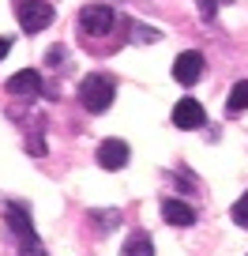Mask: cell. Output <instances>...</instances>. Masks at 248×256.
Here are the masks:
<instances>
[{
  "label": "cell",
  "instance_id": "8992f818",
  "mask_svg": "<svg viewBox=\"0 0 248 256\" xmlns=\"http://www.w3.org/2000/svg\"><path fill=\"white\" fill-rule=\"evenodd\" d=\"M173 124L184 128V132H192V128H203L207 124V110H203L196 98H181L173 106Z\"/></svg>",
  "mask_w": 248,
  "mask_h": 256
},
{
  "label": "cell",
  "instance_id": "4fadbf2b",
  "mask_svg": "<svg viewBox=\"0 0 248 256\" xmlns=\"http://www.w3.org/2000/svg\"><path fill=\"white\" fill-rule=\"evenodd\" d=\"M200 8H203V19L215 16V0H200Z\"/></svg>",
  "mask_w": 248,
  "mask_h": 256
},
{
  "label": "cell",
  "instance_id": "7a4b0ae2",
  "mask_svg": "<svg viewBox=\"0 0 248 256\" xmlns=\"http://www.w3.org/2000/svg\"><path fill=\"white\" fill-rule=\"evenodd\" d=\"M79 102H83L87 113H105L113 106V80L102 76V72L87 76V80L79 83Z\"/></svg>",
  "mask_w": 248,
  "mask_h": 256
},
{
  "label": "cell",
  "instance_id": "52a82bcc",
  "mask_svg": "<svg viewBox=\"0 0 248 256\" xmlns=\"http://www.w3.org/2000/svg\"><path fill=\"white\" fill-rule=\"evenodd\" d=\"M94 158H98L102 170H124L128 166V144H124V140H102Z\"/></svg>",
  "mask_w": 248,
  "mask_h": 256
},
{
  "label": "cell",
  "instance_id": "30bf717a",
  "mask_svg": "<svg viewBox=\"0 0 248 256\" xmlns=\"http://www.w3.org/2000/svg\"><path fill=\"white\" fill-rule=\"evenodd\" d=\"M120 256H154L151 234H147V230H132L128 241H124V248H120Z\"/></svg>",
  "mask_w": 248,
  "mask_h": 256
},
{
  "label": "cell",
  "instance_id": "277c9868",
  "mask_svg": "<svg viewBox=\"0 0 248 256\" xmlns=\"http://www.w3.org/2000/svg\"><path fill=\"white\" fill-rule=\"evenodd\" d=\"M113 23H117V16H113V8H105V4H87V8L79 12V26H83L87 38H102V34H109Z\"/></svg>",
  "mask_w": 248,
  "mask_h": 256
},
{
  "label": "cell",
  "instance_id": "8fae6325",
  "mask_svg": "<svg viewBox=\"0 0 248 256\" xmlns=\"http://www.w3.org/2000/svg\"><path fill=\"white\" fill-rule=\"evenodd\" d=\"M226 106H230V113H245L248 110V80H241L237 87L230 90V102Z\"/></svg>",
  "mask_w": 248,
  "mask_h": 256
},
{
  "label": "cell",
  "instance_id": "3957f363",
  "mask_svg": "<svg viewBox=\"0 0 248 256\" xmlns=\"http://www.w3.org/2000/svg\"><path fill=\"white\" fill-rule=\"evenodd\" d=\"M15 16L26 34H38L53 23V4L49 0H15Z\"/></svg>",
  "mask_w": 248,
  "mask_h": 256
},
{
  "label": "cell",
  "instance_id": "9c48e42d",
  "mask_svg": "<svg viewBox=\"0 0 248 256\" xmlns=\"http://www.w3.org/2000/svg\"><path fill=\"white\" fill-rule=\"evenodd\" d=\"M162 218L169 226H192L196 211H192V204H184V200H162Z\"/></svg>",
  "mask_w": 248,
  "mask_h": 256
},
{
  "label": "cell",
  "instance_id": "7c38bea8",
  "mask_svg": "<svg viewBox=\"0 0 248 256\" xmlns=\"http://www.w3.org/2000/svg\"><path fill=\"white\" fill-rule=\"evenodd\" d=\"M230 218H233L237 226H245V230H248V192H245V196H241V200L230 208Z\"/></svg>",
  "mask_w": 248,
  "mask_h": 256
},
{
  "label": "cell",
  "instance_id": "6da1fadb",
  "mask_svg": "<svg viewBox=\"0 0 248 256\" xmlns=\"http://www.w3.org/2000/svg\"><path fill=\"white\" fill-rule=\"evenodd\" d=\"M4 218H8L11 234H15V241H19V256H41L38 230H34V222H30L26 204H8V208H4Z\"/></svg>",
  "mask_w": 248,
  "mask_h": 256
},
{
  "label": "cell",
  "instance_id": "5bb4252c",
  "mask_svg": "<svg viewBox=\"0 0 248 256\" xmlns=\"http://www.w3.org/2000/svg\"><path fill=\"white\" fill-rule=\"evenodd\" d=\"M8 49H11V42H8V38H0V60L8 56Z\"/></svg>",
  "mask_w": 248,
  "mask_h": 256
},
{
  "label": "cell",
  "instance_id": "5b68a950",
  "mask_svg": "<svg viewBox=\"0 0 248 256\" xmlns=\"http://www.w3.org/2000/svg\"><path fill=\"white\" fill-rule=\"evenodd\" d=\"M203 68H207V64H203V53L188 49V53H181V56L173 60V80L181 83V87H192V83L203 76Z\"/></svg>",
  "mask_w": 248,
  "mask_h": 256
},
{
  "label": "cell",
  "instance_id": "ba28073f",
  "mask_svg": "<svg viewBox=\"0 0 248 256\" xmlns=\"http://www.w3.org/2000/svg\"><path fill=\"white\" fill-rule=\"evenodd\" d=\"M4 87H8L11 94H19V98H30V94H38V90H41V76L34 72V68H23V72H15Z\"/></svg>",
  "mask_w": 248,
  "mask_h": 256
}]
</instances>
